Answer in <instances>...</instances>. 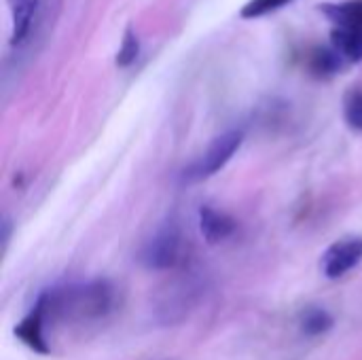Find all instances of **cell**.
<instances>
[{
  "label": "cell",
  "instance_id": "4fadbf2b",
  "mask_svg": "<svg viewBox=\"0 0 362 360\" xmlns=\"http://www.w3.org/2000/svg\"><path fill=\"white\" fill-rule=\"evenodd\" d=\"M138 55H140V38H138L134 28H125L115 62H117L119 68H129L138 59Z\"/></svg>",
  "mask_w": 362,
  "mask_h": 360
},
{
  "label": "cell",
  "instance_id": "ba28073f",
  "mask_svg": "<svg viewBox=\"0 0 362 360\" xmlns=\"http://www.w3.org/2000/svg\"><path fill=\"white\" fill-rule=\"evenodd\" d=\"M197 286H193L191 282H178L172 284L168 289V297H163L159 301V310L163 312V320H178L187 314V310L193 306L195 295H197Z\"/></svg>",
  "mask_w": 362,
  "mask_h": 360
},
{
  "label": "cell",
  "instance_id": "8992f818",
  "mask_svg": "<svg viewBox=\"0 0 362 360\" xmlns=\"http://www.w3.org/2000/svg\"><path fill=\"white\" fill-rule=\"evenodd\" d=\"M199 231L208 244H221L235 231V221L212 206L199 208Z\"/></svg>",
  "mask_w": 362,
  "mask_h": 360
},
{
  "label": "cell",
  "instance_id": "7c38bea8",
  "mask_svg": "<svg viewBox=\"0 0 362 360\" xmlns=\"http://www.w3.org/2000/svg\"><path fill=\"white\" fill-rule=\"evenodd\" d=\"M333 325H335L333 316L325 308H318V306L305 308L299 316V327H301L303 335H308V337L325 335L333 329Z\"/></svg>",
  "mask_w": 362,
  "mask_h": 360
},
{
  "label": "cell",
  "instance_id": "6da1fadb",
  "mask_svg": "<svg viewBox=\"0 0 362 360\" xmlns=\"http://www.w3.org/2000/svg\"><path fill=\"white\" fill-rule=\"evenodd\" d=\"M47 318L68 320H98L104 318L115 306V289L108 280H93L87 284L68 286L62 291H47L40 295Z\"/></svg>",
  "mask_w": 362,
  "mask_h": 360
},
{
  "label": "cell",
  "instance_id": "7a4b0ae2",
  "mask_svg": "<svg viewBox=\"0 0 362 360\" xmlns=\"http://www.w3.org/2000/svg\"><path fill=\"white\" fill-rule=\"evenodd\" d=\"M182 252V231L176 223L161 225L140 248V263L146 269L165 272L180 261Z\"/></svg>",
  "mask_w": 362,
  "mask_h": 360
},
{
  "label": "cell",
  "instance_id": "5b68a950",
  "mask_svg": "<svg viewBox=\"0 0 362 360\" xmlns=\"http://www.w3.org/2000/svg\"><path fill=\"white\" fill-rule=\"evenodd\" d=\"M45 323H47V312H45L42 299L38 297L34 310L15 327L17 339L38 354H49V344L45 339Z\"/></svg>",
  "mask_w": 362,
  "mask_h": 360
},
{
  "label": "cell",
  "instance_id": "52a82bcc",
  "mask_svg": "<svg viewBox=\"0 0 362 360\" xmlns=\"http://www.w3.org/2000/svg\"><path fill=\"white\" fill-rule=\"evenodd\" d=\"M318 11L333 23V28L362 32V0L325 2L318 4Z\"/></svg>",
  "mask_w": 362,
  "mask_h": 360
},
{
  "label": "cell",
  "instance_id": "3957f363",
  "mask_svg": "<svg viewBox=\"0 0 362 360\" xmlns=\"http://www.w3.org/2000/svg\"><path fill=\"white\" fill-rule=\"evenodd\" d=\"M244 142V132L242 129H229L221 136H216L210 146L206 149V153L187 170V180L197 182V180H206L214 174H218L231 159L233 155L240 151Z\"/></svg>",
  "mask_w": 362,
  "mask_h": 360
},
{
  "label": "cell",
  "instance_id": "9a60e30c",
  "mask_svg": "<svg viewBox=\"0 0 362 360\" xmlns=\"http://www.w3.org/2000/svg\"><path fill=\"white\" fill-rule=\"evenodd\" d=\"M293 0H248L242 11H240V17L242 19H257V17H265L269 13H276L280 11L282 6L291 4Z\"/></svg>",
  "mask_w": 362,
  "mask_h": 360
},
{
  "label": "cell",
  "instance_id": "9c48e42d",
  "mask_svg": "<svg viewBox=\"0 0 362 360\" xmlns=\"http://www.w3.org/2000/svg\"><path fill=\"white\" fill-rule=\"evenodd\" d=\"M11 6V45H21L30 30L34 15L38 11V0H8Z\"/></svg>",
  "mask_w": 362,
  "mask_h": 360
},
{
  "label": "cell",
  "instance_id": "277c9868",
  "mask_svg": "<svg viewBox=\"0 0 362 360\" xmlns=\"http://www.w3.org/2000/svg\"><path fill=\"white\" fill-rule=\"evenodd\" d=\"M362 263V238H346L329 246L320 259V269L329 280H337Z\"/></svg>",
  "mask_w": 362,
  "mask_h": 360
},
{
  "label": "cell",
  "instance_id": "5bb4252c",
  "mask_svg": "<svg viewBox=\"0 0 362 360\" xmlns=\"http://www.w3.org/2000/svg\"><path fill=\"white\" fill-rule=\"evenodd\" d=\"M344 119L354 132H362V87H352L346 91Z\"/></svg>",
  "mask_w": 362,
  "mask_h": 360
},
{
  "label": "cell",
  "instance_id": "30bf717a",
  "mask_svg": "<svg viewBox=\"0 0 362 360\" xmlns=\"http://www.w3.org/2000/svg\"><path fill=\"white\" fill-rule=\"evenodd\" d=\"M344 57L335 47H316L308 55V68L314 76L318 79H329L335 76L344 68Z\"/></svg>",
  "mask_w": 362,
  "mask_h": 360
},
{
  "label": "cell",
  "instance_id": "8fae6325",
  "mask_svg": "<svg viewBox=\"0 0 362 360\" xmlns=\"http://www.w3.org/2000/svg\"><path fill=\"white\" fill-rule=\"evenodd\" d=\"M331 47H335L346 62H362V32L333 28Z\"/></svg>",
  "mask_w": 362,
  "mask_h": 360
}]
</instances>
